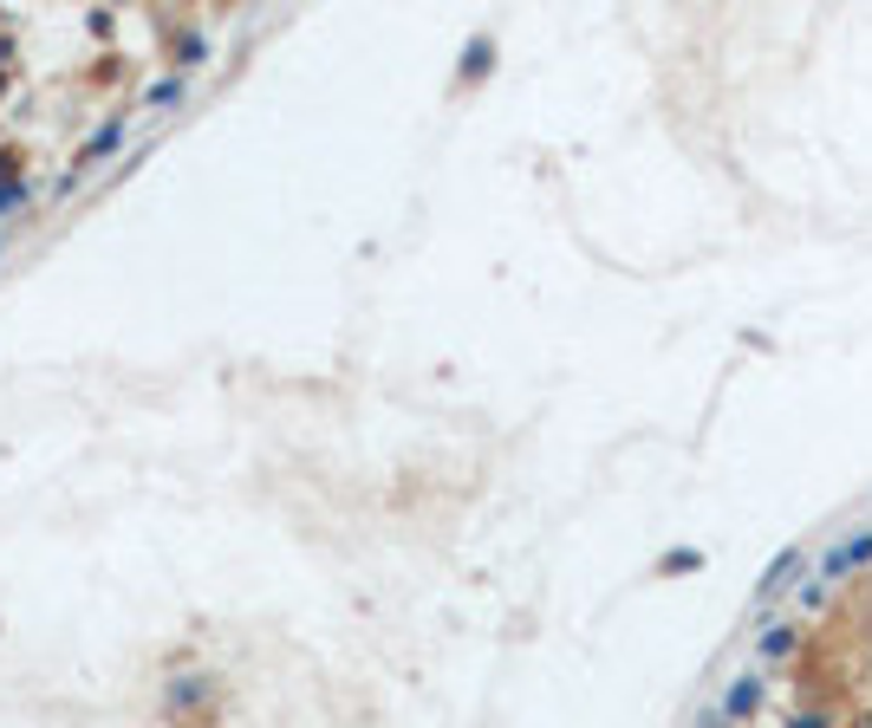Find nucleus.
<instances>
[{
  "label": "nucleus",
  "instance_id": "obj_6",
  "mask_svg": "<svg viewBox=\"0 0 872 728\" xmlns=\"http://www.w3.org/2000/svg\"><path fill=\"white\" fill-rule=\"evenodd\" d=\"M795 651V631H769V644H762V657H788Z\"/></svg>",
  "mask_w": 872,
  "mask_h": 728
},
{
  "label": "nucleus",
  "instance_id": "obj_2",
  "mask_svg": "<svg viewBox=\"0 0 872 728\" xmlns=\"http://www.w3.org/2000/svg\"><path fill=\"white\" fill-rule=\"evenodd\" d=\"M182 91H189V78H182V72H169V78H156V85H150V98H143V104H150V111H163V104H182Z\"/></svg>",
  "mask_w": 872,
  "mask_h": 728
},
{
  "label": "nucleus",
  "instance_id": "obj_7",
  "mask_svg": "<svg viewBox=\"0 0 872 728\" xmlns=\"http://www.w3.org/2000/svg\"><path fill=\"white\" fill-rule=\"evenodd\" d=\"M795 728H827V723H821V716H814V723H808V716H801V723H795Z\"/></svg>",
  "mask_w": 872,
  "mask_h": 728
},
{
  "label": "nucleus",
  "instance_id": "obj_1",
  "mask_svg": "<svg viewBox=\"0 0 872 728\" xmlns=\"http://www.w3.org/2000/svg\"><path fill=\"white\" fill-rule=\"evenodd\" d=\"M867 560H872V534H860V540H847V547H834L821 560V579H841L847 566H867Z\"/></svg>",
  "mask_w": 872,
  "mask_h": 728
},
{
  "label": "nucleus",
  "instance_id": "obj_4",
  "mask_svg": "<svg viewBox=\"0 0 872 728\" xmlns=\"http://www.w3.org/2000/svg\"><path fill=\"white\" fill-rule=\"evenodd\" d=\"M723 710H730V716H749V710H756V677H743V684L730 690V703H723Z\"/></svg>",
  "mask_w": 872,
  "mask_h": 728
},
{
  "label": "nucleus",
  "instance_id": "obj_5",
  "mask_svg": "<svg viewBox=\"0 0 872 728\" xmlns=\"http://www.w3.org/2000/svg\"><path fill=\"white\" fill-rule=\"evenodd\" d=\"M26 202H33L26 182H0V215H7V208H26Z\"/></svg>",
  "mask_w": 872,
  "mask_h": 728
},
{
  "label": "nucleus",
  "instance_id": "obj_3",
  "mask_svg": "<svg viewBox=\"0 0 872 728\" xmlns=\"http://www.w3.org/2000/svg\"><path fill=\"white\" fill-rule=\"evenodd\" d=\"M795 566H801V553H782V560H775V566L762 573V586H756V592H762V599H775V592H782V586L795 579Z\"/></svg>",
  "mask_w": 872,
  "mask_h": 728
}]
</instances>
